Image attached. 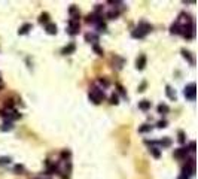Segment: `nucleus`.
Wrapping results in <instances>:
<instances>
[{
    "label": "nucleus",
    "mask_w": 198,
    "mask_h": 179,
    "mask_svg": "<svg viewBox=\"0 0 198 179\" xmlns=\"http://www.w3.org/2000/svg\"><path fill=\"white\" fill-rule=\"evenodd\" d=\"M152 30V25L150 24H147V22H139V25H137V29L136 30H133V33L131 36L134 37V39H143L144 36L147 35L149 32Z\"/></svg>",
    "instance_id": "obj_1"
},
{
    "label": "nucleus",
    "mask_w": 198,
    "mask_h": 179,
    "mask_svg": "<svg viewBox=\"0 0 198 179\" xmlns=\"http://www.w3.org/2000/svg\"><path fill=\"white\" fill-rule=\"evenodd\" d=\"M104 97H106V94H104V91L100 88H91L90 91V100L92 103H95V105H98V103H101L103 100H104Z\"/></svg>",
    "instance_id": "obj_2"
},
{
    "label": "nucleus",
    "mask_w": 198,
    "mask_h": 179,
    "mask_svg": "<svg viewBox=\"0 0 198 179\" xmlns=\"http://www.w3.org/2000/svg\"><path fill=\"white\" fill-rule=\"evenodd\" d=\"M182 35L185 36L186 39H192L195 36V24L191 21L186 25H182Z\"/></svg>",
    "instance_id": "obj_3"
},
{
    "label": "nucleus",
    "mask_w": 198,
    "mask_h": 179,
    "mask_svg": "<svg viewBox=\"0 0 198 179\" xmlns=\"http://www.w3.org/2000/svg\"><path fill=\"white\" fill-rule=\"evenodd\" d=\"M183 94H185V97H186L188 100H195V84L192 82V84L186 85Z\"/></svg>",
    "instance_id": "obj_4"
},
{
    "label": "nucleus",
    "mask_w": 198,
    "mask_h": 179,
    "mask_svg": "<svg viewBox=\"0 0 198 179\" xmlns=\"http://www.w3.org/2000/svg\"><path fill=\"white\" fill-rule=\"evenodd\" d=\"M79 30H81L79 21H73V19H70V21H69V35H72V36L78 35Z\"/></svg>",
    "instance_id": "obj_5"
},
{
    "label": "nucleus",
    "mask_w": 198,
    "mask_h": 179,
    "mask_svg": "<svg viewBox=\"0 0 198 179\" xmlns=\"http://www.w3.org/2000/svg\"><path fill=\"white\" fill-rule=\"evenodd\" d=\"M144 66H146V55L142 54V55H139V58H137V61H136V67H137L139 70H143Z\"/></svg>",
    "instance_id": "obj_6"
},
{
    "label": "nucleus",
    "mask_w": 198,
    "mask_h": 179,
    "mask_svg": "<svg viewBox=\"0 0 198 179\" xmlns=\"http://www.w3.org/2000/svg\"><path fill=\"white\" fill-rule=\"evenodd\" d=\"M188 152H189V151H188V148H185V146H183V148H179V149H176V151H174V157H176V158H186Z\"/></svg>",
    "instance_id": "obj_7"
},
{
    "label": "nucleus",
    "mask_w": 198,
    "mask_h": 179,
    "mask_svg": "<svg viewBox=\"0 0 198 179\" xmlns=\"http://www.w3.org/2000/svg\"><path fill=\"white\" fill-rule=\"evenodd\" d=\"M85 40L90 42V43H92V45H97V42H98V36L95 35V33H87V35H85Z\"/></svg>",
    "instance_id": "obj_8"
},
{
    "label": "nucleus",
    "mask_w": 198,
    "mask_h": 179,
    "mask_svg": "<svg viewBox=\"0 0 198 179\" xmlns=\"http://www.w3.org/2000/svg\"><path fill=\"white\" fill-rule=\"evenodd\" d=\"M74 49H76L74 43H69L67 46H64V48L61 49V54H64V55H69V54H73V52H74Z\"/></svg>",
    "instance_id": "obj_9"
},
{
    "label": "nucleus",
    "mask_w": 198,
    "mask_h": 179,
    "mask_svg": "<svg viewBox=\"0 0 198 179\" xmlns=\"http://www.w3.org/2000/svg\"><path fill=\"white\" fill-rule=\"evenodd\" d=\"M170 32H171L173 35H180V33H182V25H180L179 21H177V22H174V24L170 27Z\"/></svg>",
    "instance_id": "obj_10"
},
{
    "label": "nucleus",
    "mask_w": 198,
    "mask_h": 179,
    "mask_svg": "<svg viewBox=\"0 0 198 179\" xmlns=\"http://www.w3.org/2000/svg\"><path fill=\"white\" fill-rule=\"evenodd\" d=\"M31 27H33V25H31V24H28V22H27V24H24V25H22V27L18 30V35H27V33L31 30Z\"/></svg>",
    "instance_id": "obj_11"
},
{
    "label": "nucleus",
    "mask_w": 198,
    "mask_h": 179,
    "mask_svg": "<svg viewBox=\"0 0 198 179\" xmlns=\"http://www.w3.org/2000/svg\"><path fill=\"white\" fill-rule=\"evenodd\" d=\"M46 33L48 35H57V25L52 24V22L46 24Z\"/></svg>",
    "instance_id": "obj_12"
},
{
    "label": "nucleus",
    "mask_w": 198,
    "mask_h": 179,
    "mask_svg": "<svg viewBox=\"0 0 198 179\" xmlns=\"http://www.w3.org/2000/svg\"><path fill=\"white\" fill-rule=\"evenodd\" d=\"M139 109H142V110H149V109H150V102H149V100H142V102H139Z\"/></svg>",
    "instance_id": "obj_13"
},
{
    "label": "nucleus",
    "mask_w": 198,
    "mask_h": 179,
    "mask_svg": "<svg viewBox=\"0 0 198 179\" xmlns=\"http://www.w3.org/2000/svg\"><path fill=\"white\" fill-rule=\"evenodd\" d=\"M39 22H40V24H49V14H46V12L40 14V17H39Z\"/></svg>",
    "instance_id": "obj_14"
},
{
    "label": "nucleus",
    "mask_w": 198,
    "mask_h": 179,
    "mask_svg": "<svg viewBox=\"0 0 198 179\" xmlns=\"http://www.w3.org/2000/svg\"><path fill=\"white\" fill-rule=\"evenodd\" d=\"M165 93H167L168 99H171V100H176V91L171 88V87H168V85H167V88H165Z\"/></svg>",
    "instance_id": "obj_15"
},
{
    "label": "nucleus",
    "mask_w": 198,
    "mask_h": 179,
    "mask_svg": "<svg viewBox=\"0 0 198 179\" xmlns=\"http://www.w3.org/2000/svg\"><path fill=\"white\" fill-rule=\"evenodd\" d=\"M168 112H170V107L167 106V105L161 103V105L158 106V113H161V115H165V113H168Z\"/></svg>",
    "instance_id": "obj_16"
},
{
    "label": "nucleus",
    "mask_w": 198,
    "mask_h": 179,
    "mask_svg": "<svg viewBox=\"0 0 198 179\" xmlns=\"http://www.w3.org/2000/svg\"><path fill=\"white\" fill-rule=\"evenodd\" d=\"M158 143L161 145L162 148H168V146L171 145V139H170V137H162V139Z\"/></svg>",
    "instance_id": "obj_17"
},
{
    "label": "nucleus",
    "mask_w": 198,
    "mask_h": 179,
    "mask_svg": "<svg viewBox=\"0 0 198 179\" xmlns=\"http://www.w3.org/2000/svg\"><path fill=\"white\" fill-rule=\"evenodd\" d=\"M118 17H119V11H118V9H112L110 12H107L109 19H116Z\"/></svg>",
    "instance_id": "obj_18"
},
{
    "label": "nucleus",
    "mask_w": 198,
    "mask_h": 179,
    "mask_svg": "<svg viewBox=\"0 0 198 179\" xmlns=\"http://www.w3.org/2000/svg\"><path fill=\"white\" fill-rule=\"evenodd\" d=\"M0 128H2V131H9V130H12V128H14V125H12L11 121H5L3 125H2Z\"/></svg>",
    "instance_id": "obj_19"
},
{
    "label": "nucleus",
    "mask_w": 198,
    "mask_h": 179,
    "mask_svg": "<svg viewBox=\"0 0 198 179\" xmlns=\"http://www.w3.org/2000/svg\"><path fill=\"white\" fill-rule=\"evenodd\" d=\"M149 151H150V154H152V155H153L155 158H160V157H161V151H160L158 148H155V146H152V148H150Z\"/></svg>",
    "instance_id": "obj_20"
},
{
    "label": "nucleus",
    "mask_w": 198,
    "mask_h": 179,
    "mask_svg": "<svg viewBox=\"0 0 198 179\" xmlns=\"http://www.w3.org/2000/svg\"><path fill=\"white\" fill-rule=\"evenodd\" d=\"M182 54H183V57H185L186 60H189V63H191V64H194V63H195V61H194V58L191 57V52H189V51H186V49H182Z\"/></svg>",
    "instance_id": "obj_21"
},
{
    "label": "nucleus",
    "mask_w": 198,
    "mask_h": 179,
    "mask_svg": "<svg viewBox=\"0 0 198 179\" xmlns=\"http://www.w3.org/2000/svg\"><path fill=\"white\" fill-rule=\"evenodd\" d=\"M95 24H97V30H98V32H106V24L103 22V19L97 21Z\"/></svg>",
    "instance_id": "obj_22"
},
{
    "label": "nucleus",
    "mask_w": 198,
    "mask_h": 179,
    "mask_svg": "<svg viewBox=\"0 0 198 179\" xmlns=\"http://www.w3.org/2000/svg\"><path fill=\"white\" fill-rule=\"evenodd\" d=\"M150 130H152V125L143 124L140 128H139V133H147V131H150Z\"/></svg>",
    "instance_id": "obj_23"
},
{
    "label": "nucleus",
    "mask_w": 198,
    "mask_h": 179,
    "mask_svg": "<svg viewBox=\"0 0 198 179\" xmlns=\"http://www.w3.org/2000/svg\"><path fill=\"white\" fill-rule=\"evenodd\" d=\"M110 103H112V105H118V103H119V99H118V96H116L115 93L110 96Z\"/></svg>",
    "instance_id": "obj_24"
},
{
    "label": "nucleus",
    "mask_w": 198,
    "mask_h": 179,
    "mask_svg": "<svg viewBox=\"0 0 198 179\" xmlns=\"http://www.w3.org/2000/svg\"><path fill=\"white\" fill-rule=\"evenodd\" d=\"M5 107L6 109H14V102L12 100H6L5 102Z\"/></svg>",
    "instance_id": "obj_25"
},
{
    "label": "nucleus",
    "mask_w": 198,
    "mask_h": 179,
    "mask_svg": "<svg viewBox=\"0 0 198 179\" xmlns=\"http://www.w3.org/2000/svg\"><path fill=\"white\" fill-rule=\"evenodd\" d=\"M15 172H17L18 175H21V173L24 172V166H21V164H17V166H15Z\"/></svg>",
    "instance_id": "obj_26"
},
{
    "label": "nucleus",
    "mask_w": 198,
    "mask_h": 179,
    "mask_svg": "<svg viewBox=\"0 0 198 179\" xmlns=\"http://www.w3.org/2000/svg\"><path fill=\"white\" fill-rule=\"evenodd\" d=\"M9 163H11V158H9V157H2V158H0V166H2V164H9Z\"/></svg>",
    "instance_id": "obj_27"
},
{
    "label": "nucleus",
    "mask_w": 198,
    "mask_h": 179,
    "mask_svg": "<svg viewBox=\"0 0 198 179\" xmlns=\"http://www.w3.org/2000/svg\"><path fill=\"white\" fill-rule=\"evenodd\" d=\"M94 51L97 52V55H103V54H104V52H103V49H101L98 45H94Z\"/></svg>",
    "instance_id": "obj_28"
},
{
    "label": "nucleus",
    "mask_w": 198,
    "mask_h": 179,
    "mask_svg": "<svg viewBox=\"0 0 198 179\" xmlns=\"http://www.w3.org/2000/svg\"><path fill=\"white\" fill-rule=\"evenodd\" d=\"M177 134H179V142H180V143H185V133H183V131L180 130Z\"/></svg>",
    "instance_id": "obj_29"
},
{
    "label": "nucleus",
    "mask_w": 198,
    "mask_h": 179,
    "mask_svg": "<svg viewBox=\"0 0 198 179\" xmlns=\"http://www.w3.org/2000/svg\"><path fill=\"white\" fill-rule=\"evenodd\" d=\"M158 127H160V128H165V127H167V121H165V120H162V121H158Z\"/></svg>",
    "instance_id": "obj_30"
},
{
    "label": "nucleus",
    "mask_w": 198,
    "mask_h": 179,
    "mask_svg": "<svg viewBox=\"0 0 198 179\" xmlns=\"http://www.w3.org/2000/svg\"><path fill=\"white\" fill-rule=\"evenodd\" d=\"M188 151H191V152H195V142H191V143H189V148H188Z\"/></svg>",
    "instance_id": "obj_31"
},
{
    "label": "nucleus",
    "mask_w": 198,
    "mask_h": 179,
    "mask_svg": "<svg viewBox=\"0 0 198 179\" xmlns=\"http://www.w3.org/2000/svg\"><path fill=\"white\" fill-rule=\"evenodd\" d=\"M61 157H63V158H69V157H70V151H63V152H61Z\"/></svg>",
    "instance_id": "obj_32"
},
{
    "label": "nucleus",
    "mask_w": 198,
    "mask_h": 179,
    "mask_svg": "<svg viewBox=\"0 0 198 179\" xmlns=\"http://www.w3.org/2000/svg\"><path fill=\"white\" fill-rule=\"evenodd\" d=\"M100 84H103L104 87H107V85H109V81H107V79H104V78H101V79H100Z\"/></svg>",
    "instance_id": "obj_33"
},
{
    "label": "nucleus",
    "mask_w": 198,
    "mask_h": 179,
    "mask_svg": "<svg viewBox=\"0 0 198 179\" xmlns=\"http://www.w3.org/2000/svg\"><path fill=\"white\" fill-rule=\"evenodd\" d=\"M144 87H146V82H143L142 85H140V88H139V91L142 93V91H144Z\"/></svg>",
    "instance_id": "obj_34"
},
{
    "label": "nucleus",
    "mask_w": 198,
    "mask_h": 179,
    "mask_svg": "<svg viewBox=\"0 0 198 179\" xmlns=\"http://www.w3.org/2000/svg\"><path fill=\"white\" fill-rule=\"evenodd\" d=\"M2 88H3V84H0V90H2Z\"/></svg>",
    "instance_id": "obj_35"
},
{
    "label": "nucleus",
    "mask_w": 198,
    "mask_h": 179,
    "mask_svg": "<svg viewBox=\"0 0 198 179\" xmlns=\"http://www.w3.org/2000/svg\"><path fill=\"white\" fill-rule=\"evenodd\" d=\"M0 76H2V75H0ZM0 84H2V78H0Z\"/></svg>",
    "instance_id": "obj_36"
}]
</instances>
